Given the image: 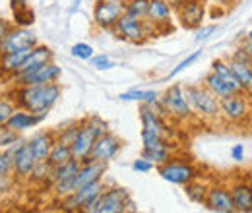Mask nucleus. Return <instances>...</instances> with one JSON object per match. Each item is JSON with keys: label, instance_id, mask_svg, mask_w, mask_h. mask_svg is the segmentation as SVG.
Masks as SVG:
<instances>
[{"label": "nucleus", "instance_id": "9d476101", "mask_svg": "<svg viewBox=\"0 0 252 213\" xmlns=\"http://www.w3.org/2000/svg\"><path fill=\"white\" fill-rule=\"evenodd\" d=\"M123 148H125V142H123L119 136H115L113 132H107V134H103V136H99V138L95 140L94 150H92L88 159L109 165V163L121 153ZM88 159H86V161H88Z\"/></svg>", "mask_w": 252, "mask_h": 213}, {"label": "nucleus", "instance_id": "49530a36", "mask_svg": "<svg viewBox=\"0 0 252 213\" xmlns=\"http://www.w3.org/2000/svg\"><path fill=\"white\" fill-rule=\"evenodd\" d=\"M231 61L243 62V64H252V55L245 49V47H239V49H235V51H233Z\"/></svg>", "mask_w": 252, "mask_h": 213}, {"label": "nucleus", "instance_id": "6e6d98bb", "mask_svg": "<svg viewBox=\"0 0 252 213\" xmlns=\"http://www.w3.org/2000/svg\"><path fill=\"white\" fill-rule=\"evenodd\" d=\"M245 49H247V51L252 55V43H245Z\"/></svg>", "mask_w": 252, "mask_h": 213}, {"label": "nucleus", "instance_id": "7ed1b4c3", "mask_svg": "<svg viewBox=\"0 0 252 213\" xmlns=\"http://www.w3.org/2000/svg\"><path fill=\"white\" fill-rule=\"evenodd\" d=\"M192 113L204 119H216L220 117V99L208 91L204 86H187L185 88Z\"/></svg>", "mask_w": 252, "mask_h": 213}, {"label": "nucleus", "instance_id": "2eb2a0df", "mask_svg": "<svg viewBox=\"0 0 252 213\" xmlns=\"http://www.w3.org/2000/svg\"><path fill=\"white\" fill-rule=\"evenodd\" d=\"M204 206H206L210 212H218V213L235 212L233 198H231V190L225 188V186H212V188H208Z\"/></svg>", "mask_w": 252, "mask_h": 213}, {"label": "nucleus", "instance_id": "393cba45", "mask_svg": "<svg viewBox=\"0 0 252 213\" xmlns=\"http://www.w3.org/2000/svg\"><path fill=\"white\" fill-rule=\"evenodd\" d=\"M229 66L237 78V82L241 84L243 91H252V64H243L237 61H229Z\"/></svg>", "mask_w": 252, "mask_h": 213}, {"label": "nucleus", "instance_id": "09e8293b", "mask_svg": "<svg viewBox=\"0 0 252 213\" xmlns=\"http://www.w3.org/2000/svg\"><path fill=\"white\" fill-rule=\"evenodd\" d=\"M14 179H16V177H14L12 173H10V175H0V196L12 190V186H14Z\"/></svg>", "mask_w": 252, "mask_h": 213}, {"label": "nucleus", "instance_id": "f257e3e1", "mask_svg": "<svg viewBox=\"0 0 252 213\" xmlns=\"http://www.w3.org/2000/svg\"><path fill=\"white\" fill-rule=\"evenodd\" d=\"M63 95V88L59 82L55 84H43V86H18L14 93L16 97V107L30 111L33 115H43L47 117L53 105L59 101Z\"/></svg>", "mask_w": 252, "mask_h": 213}, {"label": "nucleus", "instance_id": "7c9ffc66", "mask_svg": "<svg viewBox=\"0 0 252 213\" xmlns=\"http://www.w3.org/2000/svg\"><path fill=\"white\" fill-rule=\"evenodd\" d=\"M159 97L161 95L158 91H150V90H130L119 95L121 101H136V103H154Z\"/></svg>", "mask_w": 252, "mask_h": 213}, {"label": "nucleus", "instance_id": "c756f323", "mask_svg": "<svg viewBox=\"0 0 252 213\" xmlns=\"http://www.w3.org/2000/svg\"><path fill=\"white\" fill-rule=\"evenodd\" d=\"M74 159V155H72V150H70V146H64V144H59V142H55V146H53V150L49 153V163L53 165V167H59V165H64V163H68V161H72Z\"/></svg>", "mask_w": 252, "mask_h": 213}, {"label": "nucleus", "instance_id": "5fc2aeb1", "mask_svg": "<svg viewBox=\"0 0 252 213\" xmlns=\"http://www.w3.org/2000/svg\"><path fill=\"white\" fill-rule=\"evenodd\" d=\"M20 4H28V0H12V8L14 6H20Z\"/></svg>", "mask_w": 252, "mask_h": 213}, {"label": "nucleus", "instance_id": "79ce46f5", "mask_svg": "<svg viewBox=\"0 0 252 213\" xmlns=\"http://www.w3.org/2000/svg\"><path fill=\"white\" fill-rule=\"evenodd\" d=\"M156 169V165L150 161V159H146V157H138V159H134L132 161V171L134 173H140V175H146V173H152Z\"/></svg>", "mask_w": 252, "mask_h": 213}, {"label": "nucleus", "instance_id": "473e14b6", "mask_svg": "<svg viewBox=\"0 0 252 213\" xmlns=\"http://www.w3.org/2000/svg\"><path fill=\"white\" fill-rule=\"evenodd\" d=\"M148 10H150V0H126L125 2V12L138 20H146Z\"/></svg>", "mask_w": 252, "mask_h": 213}, {"label": "nucleus", "instance_id": "f3484780", "mask_svg": "<svg viewBox=\"0 0 252 213\" xmlns=\"http://www.w3.org/2000/svg\"><path fill=\"white\" fill-rule=\"evenodd\" d=\"M105 171H107V165H105V163L92 161V159L82 161V167H80L78 175L74 177L76 190H78L80 186H86V184L95 183V181H101V179H103V175H105Z\"/></svg>", "mask_w": 252, "mask_h": 213}, {"label": "nucleus", "instance_id": "ea45409f", "mask_svg": "<svg viewBox=\"0 0 252 213\" xmlns=\"http://www.w3.org/2000/svg\"><path fill=\"white\" fill-rule=\"evenodd\" d=\"M78 130H80V122H78V124H70L68 128H64L59 136H55V142L64 144V146H70V144L74 142V138H76Z\"/></svg>", "mask_w": 252, "mask_h": 213}, {"label": "nucleus", "instance_id": "cd10ccee", "mask_svg": "<svg viewBox=\"0 0 252 213\" xmlns=\"http://www.w3.org/2000/svg\"><path fill=\"white\" fill-rule=\"evenodd\" d=\"M32 53V49H24V51H16V53H8V55H2V62H0V68L8 74H16L22 66V62L28 59V55Z\"/></svg>", "mask_w": 252, "mask_h": 213}, {"label": "nucleus", "instance_id": "de8ad7c7", "mask_svg": "<svg viewBox=\"0 0 252 213\" xmlns=\"http://www.w3.org/2000/svg\"><path fill=\"white\" fill-rule=\"evenodd\" d=\"M218 30V26H204V28H200V30L196 31V41L198 43H204V41H208L214 33Z\"/></svg>", "mask_w": 252, "mask_h": 213}, {"label": "nucleus", "instance_id": "864d4df0", "mask_svg": "<svg viewBox=\"0 0 252 213\" xmlns=\"http://www.w3.org/2000/svg\"><path fill=\"white\" fill-rule=\"evenodd\" d=\"M185 2H187V0H167V4H169L171 8H175V10H179V8H181Z\"/></svg>", "mask_w": 252, "mask_h": 213}, {"label": "nucleus", "instance_id": "1a4fd4ad", "mask_svg": "<svg viewBox=\"0 0 252 213\" xmlns=\"http://www.w3.org/2000/svg\"><path fill=\"white\" fill-rule=\"evenodd\" d=\"M158 173L171 184H179V186H187L192 183L194 179H198V171L190 165V163H183V161H165L158 165Z\"/></svg>", "mask_w": 252, "mask_h": 213}, {"label": "nucleus", "instance_id": "4468645a", "mask_svg": "<svg viewBox=\"0 0 252 213\" xmlns=\"http://www.w3.org/2000/svg\"><path fill=\"white\" fill-rule=\"evenodd\" d=\"M220 115H223L231 122L243 121L249 115V107H247L243 93H231V95L220 99Z\"/></svg>", "mask_w": 252, "mask_h": 213}, {"label": "nucleus", "instance_id": "58836bf2", "mask_svg": "<svg viewBox=\"0 0 252 213\" xmlns=\"http://www.w3.org/2000/svg\"><path fill=\"white\" fill-rule=\"evenodd\" d=\"M70 55L74 59H78V61H90L95 53H94V47L90 43H76V45H72Z\"/></svg>", "mask_w": 252, "mask_h": 213}, {"label": "nucleus", "instance_id": "8fccbe9b", "mask_svg": "<svg viewBox=\"0 0 252 213\" xmlns=\"http://www.w3.org/2000/svg\"><path fill=\"white\" fill-rule=\"evenodd\" d=\"M10 173H12V161L4 150H0V175H10Z\"/></svg>", "mask_w": 252, "mask_h": 213}, {"label": "nucleus", "instance_id": "c85d7f7f", "mask_svg": "<svg viewBox=\"0 0 252 213\" xmlns=\"http://www.w3.org/2000/svg\"><path fill=\"white\" fill-rule=\"evenodd\" d=\"M142 148H144V150L171 148V142H169V138H165V136H159L156 132H150V130H144V128H142Z\"/></svg>", "mask_w": 252, "mask_h": 213}, {"label": "nucleus", "instance_id": "a19ab883", "mask_svg": "<svg viewBox=\"0 0 252 213\" xmlns=\"http://www.w3.org/2000/svg\"><path fill=\"white\" fill-rule=\"evenodd\" d=\"M18 138H20V134H18V132H14L12 128H8L6 124H2V126H0V150H6L8 146H12Z\"/></svg>", "mask_w": 252, "mask_h": 213}, {"label": "nucleus", "instance_id": "20e7f679", "mask_svg": "<svg viewBox=\"0 0 252 213\" xmlns=\"http://www.w3.org/2000/svg\"><path fill=\"white\" fill-rule=\"evenodd\" d=\"M152 26L154 24L150 20H138V18H134V16L125 12L121 16V20L117 22V26L111 31H115L121 39H125L128 43H136L138 45V43H144L148 35H152V30H150Z\"/></svg>", "mask_w": 252, "mask_h": 213}, {"label": "nucleus", "instance_id": "4be33fe9", "mask_svg": "<svg viewBox=\"0 0 252 213\" xmlns=\"http://www.w3.org/2000/svg\"><path fill=\"white\" fill-rule=\"evenodd\" d=\"M171 12H173V8L167 4V0H150V10H148L146 20H150L158 30L161 24H165V26L171 24Z\"/></svg>", "mask_w": 252, "mask_h": 213}, {"label": "nucleus", "instance_id": "37998d69", "mask_svg": "<svg viewBox=\"0 0 252 213\" xmlns=\"http://www.w3.org/2000/svg\"><path fill=\"white\" fill-rule=\"evenodd\" d=\"M92 66H94V70H99V72H103V70H111V68H115V62L111 61L107 55H94L92 59Z\"/></svg>", "mask_w": 252, "mask_h": 213}, {"label": "nucleus", "instance_id": "f03ea898", "mask_svg": "<svg viewBox=\"0 0 252 213\" xmlns=\"http://www.w3.org/2000/svg\"><path fill=\"white\" fill-rule=\"evenodd\" d=\"M125 212H136L134 202L128 194V190L123 186H113V188H105L101 192V196L92 202L84 213H125Z\"/></svg>", "mask_w": 252, "mask_h": 213}, {"label": "nucleus", "instance_id": "e433bc0d", "mask_svg": "<svg viewBox=\"0 0 252 213\" xmlns=\"http://www.w3.org/2000/svg\"><path fill=\"white\" fill-rule=\"evenodd\" d=\"M142 157L150 159L154 165H161L171 159V148H161V150H144L142 148Z\"/></svg>", "mask_w": 252, "mask_h": 213}, {"label": "nucleus", "instance_id": "412c9836", "mask_svg": "<svg viewBox=\"0 0 252 213\" xmlns=\"http://www.w3.org/2000/svg\"><path fill=\"white\" fill-rule=\"evenodd\" d=\"M51 61H53V51L49 47H45V45H35L32 49V53L28 55V59L22 62V66H20V70L16 74H26V72H30L33 68H37V66H41V64Z\"/></svg>", "mask_w": 252, "mask_h": 213}, {"label": "nucleus", "instance_id": "6ab92c4d", "mask_svg": "<svg viewBox=\"0 0 252 213\" xmlns=\"http://www.w3.org/2000/svg\"><path fill=\"white\" fill-rule=\"evenodd\" d=\"M179 16H181V24L185 28H198L204 20V4L200 0H187L181 8H179Z\"/></svg>", "mask_w": 252, "mask_h": 213}, {"label": "nucleus", "instance_id": "b1692460", "mask_svg": "<svg viewBox=\"0 0 252 213\" xmlns=\"http://www.w3.org/2000/svg\"><path fill=\"white\" fill-rule=\"evenodd\" d=\"M212 72H216L221 80H223V82L233 90V93H245L243 91V88H241V84L237 82V78H235V74H233V70H231L229 62L214 61V64H212Z\"/></svg>", "mask_w": 252, "mask_h": 213}, {"label": "nucleus", "instance_id": "c03bdc74", "mask_svg": "<svg viewBox=\"0 0 252 213\" xmlns=\"http://www.w3.org/2000/svg\"><path fill=\"white\" fill-rule=\"evenodd\" d=\"M86 122L90 124V128L94 130L97 138H99V136H103V134H107V132H111V130H109V124L103 121V119H99V117H88Z\"/></svg>", "mask_w": 252, "mask_h": 213}, {"label": "nucleus", "instance_id": "f704fd0d", "mask_svg": "<svg viewBox=\"0 0 252 213\" xmlns=\"http://www.w3.org/2000/svg\"><path fill=\"white\" fill-rule=\"evenodd\" d=\"M187 196H189L190 202H194V204H204V200H206V194H208V186L202 183H198L196 179L189 183L187 186Z\"/></svg>", "mask_w": 252, "mask_h": 213}, {"label": "nucleus", "instance_id": "603ef678", "mask_svg": "<svg viewBox=\"0 0 252 213\" xmlns=\"http://www.w3.org/2000/svg\"><path fill=\"white\" fill-rule=\"evenodd\" d=\"M10 30H12V24L0 18V45H2V41H4V37L8 35V31H10Z\"/></svg>", "mask_w": 252, "mask_h": 213}, {"label": "nucleus", "instance_id": "a211bd4d", "mask_svg": "<svg viewBox=\"0 0 252 213\" xmlns=\"http://www.w3.org/2000/svg\"><path fill=\"white\" fill-rule=\"evenodd\" d=\"M45 119H47V117H43V115H33L30 111H24V109H18V107H16V111H14L12 117L8 119L6 126L12 128L14 132L22 134V132H26V130H30V128H35L39 122H43Z\"/></svg>", "mask_w": 252, "mask_h": 213}, {"label": "nucleus", "instance_id": "4c0bfd02", "mask_svg": "<svg viewBox=\"0 0 252 213\" xmlns=\"http://www.w3.org/2000/svg\"><path fill=\"white\" fill-rule=\"evenodd\" d=\"M202 51H204V49H200V51L192 53V55H189V57H187V59H185L183 62H179V64H177V66H175V68L169 72V76H167V82H169V80H173V78H177L181 72H185V70L189 68L190 64H194V62L198 61V59L202 57Z\"/></svg>", "mask_w": 252, "mask_h": 213}, {"label": "nucleus", "instance_id": "dca6fc26", "mask_svg": "<svg viewBox=\"0 0 252 213\" xmlns=\"http://www.w3.org/2000/svg\"><path fill=\"white\" fill-rule=\"evenodd\" d=\"M140 122H142V128H144V130L156 132V134L165 136V138L173 136V130H171L169 124L165 122V117L154 113L146 103H140Z\"/></svg>", "mask_w": 252, "mask_h": 213}, {"label": "nucleus", "instance_id": "6e6552de", "mask_svg": "<svg viewBox=\"0 0 252 213\" xmlns=\"http://www.w3.org/2000/svg\"><path fill=\"white\" fill-rule=\"evenodd\" d=\"M125 14V2L119 0H97L94 6V22L99 30L111 31Z\"/></svg>", "mask_w": 252, "mask_h": 213}, {"label": "nucleus", "instance_id": "423d86ee", "mask_svg": "<svg viewBox=\"0 0 252 213\" xmlns=\"http://www.w3.org/2000/svg\"><path fill=\"white\" fill-rule=\"evenodd\" d=\"M103 190H105V184L101 181L80 186L76 192H72L70 196L61 200V206H63L64 212H84L92 202H95L101 196Z\"/></svg>", "mask_w": 252, "mask_h": 213}, {"label": "nucleus", "instance_id": "0eeeda50", "mask_svg": "<svg viewBox=\"0 0 252 213\" xmlns=\"http://www.w3.org/2000/svg\"><path fill=\"white\" fill-rule=\"evenodd\" d=\"M63 70L55 62H45L37 68H33L26 74H14V84L16 86H43V84H55L59 82Z\"/></svg>", "mask_w": 252, "mask_h": 213}, {"label": "nucleus", "instance_id": "39448f33", "mask_svg": "<svg viewBox=\"0 0 252 213\" xmlns=\"http://www.w3.org/2000/svg\"><path fill=\"white\" fill-rule=\"evenodd\" d=\"M161 103H163L167 115L177 119V121H187L194 115L189 99H187V93H185V86H181V84L171 86L167 91L163 93Z\"/></svg>", "mask_w": 252, "mask_h": 213}, {"label": "nucleus", "instance_id": "f8f14e48", "mask_svg": "<svg viewBox=\"0 0 252 213\" xmlns=\"http://www.w3.org/2000/svg\"><path fill=\"white\" fill-rule=\"evenodd\" d=\"M35 165H37V159H35L32 148H30V142L24 140L20 150L16 152L14 159H12V175L20 181H26V179L32 177Z\"/></svg>", "mask_w": 252, "mask_h": 213}, {"label": "nucleus", "instance_id": "ddd939ff", "mask_svg": "<svg viewBox=\"0 0 252 213\" xmlns=\"http://www.w3.org/2000/svg\"><path fill=\"white\" fill-rule=\"evenodd\" d=\"M97 140L95 132L90 128V124L86 121L80 122V130L74 138V142L70 144V150H72V155L74 159H80V161H86L90 157V153L94 150V144Z\"/></svg>", "mask_w": 252, "mask_h": 213}, {"label": "nucleus", "instance_id": "5701e85b", "mask_svg": "<svg viewBox=\"0 0 252 213\" xmlns=\"http://www.w3.org/2000/svg\"><path fill=\"white\" fill-rule=\"evenodd\" d=\"M231 198L235 212H252V186L251 184H235L231 188Z\"/></svg>", "mask_w": 252, "mask_h": 213}, {"label": "nucleus", "instance_id": "2f4dec72", "mask_svg": "<svg viewBox=\"0 0 252 213\" xmlns=\"http://www.w3.org/2000/svg\"><path fill=\"white\" fill-rule=\"evenodd\" d=\"M80 167H82V161H80V159H72V161H68V163H64V165L55 167V171H53V179H55V181L74 179V177L78 175ZM55 181H53V183H55Z\"/></svg>", "mask_w": 252, "mask_h": 213}, {"label": "nucleus", "instance_id": "3c124183", "mask_svg": "<svg viewBox=\"0 0 252 213\" xmlns=\"http://www.w3.org/2000/svg\"><path fill=\"white\" fill-rule=\"evenodd\" d=\"M231 159L237 161V163L245 161V146H243V144H235V146L231 148Z\"/></svg>", "mask_w": 252, "mask_h": 213}, {"label": "nucleus", "instance_id": "a878e982", "mask_svg": "<svg viewBox=\"0 0 252 213\" xmlns=\"http://www.w3.org/2000/svg\"><path fill=\"white\" fill-rule=\"evenodd\" d=\"M53 171L55 167L49 163V161H37L35 169H33L32 177H30V183L35 184H43V186H51L53 184Z\"/></svg>", "mask_w": 252, "mask_h": 213}, {"label": "nucleus", "instance_id": "a18cd8bd", "mask_svg": "<svg viewBox=\"0 0 252 213\" xmlns=\"http://www.w3.org/2000/svg\"><path fill=\"white\" fill-rule=\"evenodd\" d=\"M14 111H16V105H14V103H10V101H6V99L0 101V126L8 122V119L12 117Z\"/></svg>", "mask_w": 252, "mask_h": 213}, {"label": "nucleus", "instance_id": "aec40b11", "mask_svg": "<svg viewBox=\"0 0 252 213\" xmlns=\"http://www.w3.org/2000/svg\"><path fill=\"white\" fill-rule=\"evenodd\" d=\"M30 142V148H32L33 155L37 161H47L49 159V153L55 146V134L53 132H39L35 134Z\"/></svg>", "mask_w": 252, "mask_h": 213}, {"label": "nucleus", "instance_id": "c9c22d12", "mask_svg": "<svg viewBox=\"0 0 252 213\" xmlns=\"http://www.w3.org/2000/svg\"><path fill=\"white\" fill-rule=\"evenodd\" d=\"M51 192L57 200H63L66 196H70L72 192H76V184L74 179H64V181H55L51 184Z\"/></svg>", "mask_w": 252, "mask_h": 213}, {"label": "nucleus", "instance_id": "4d7b16f0", "mask_svg": "<svg viewBox=\"0 0 252 213\" xmlns=\"http://www.w3.org/2000/svg\"><path fill=\"white\" fill-rule=\"evenodd\" d=\"M247 43H252V30L247 33Z\"/></svg>", "mask_w": 252, "mask_h": 213}, {"label": "nucleus", "instance_id": "bb28decb", "mask_svg": "<svg viewBox=\"0 0 252 213\" xmlns=\"http://www.w3.org/2000/svg\"><path fill=\"white\" fill-rule=\"evenodd\" d=\"M204 88L212 93V95H216L218 99H223V97H227V95L233 93V90L221 80L216 72H210V74L204 78Z\"/></svg>", "mask_w": 252, "mask_h": 213}, {"label": "nucleus", "instance_id": "9b49d317", "mask_svg": "<svg viewBox=\"0 0 252 213\" xmlns=\"http://www.w3.org/2000/svg\"><path fill=\"white\" fill-rule=\"evenodd\" d=\"M35 45H39L37 37L33 35L32 30L28 28H14L8 31V35L4 37L2 45H0V55H8V53H16V51H24V49H33Z\"/></svg>", "mask_w": 252, "mask_h": 213}, {"label": "nucleus", "instance_id": "72a5a7b5", "mask_svg": "<svg viewBox=\"0 0 252 213\" xmlns=\"http://www.w3.org/2000/svg\"><path fill=\"white\" fill-rule=\"evenodd\" d=\"M14 22L18 28H28L35 22V14L28 4H20V6H14Z\"/></svg>", "mask_w": 252, "mask_h": 213}]
</instances>
